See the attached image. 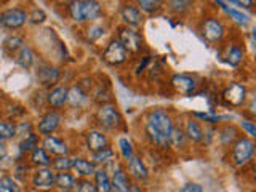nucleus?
<instances>
[{"mask_svg": "<svg viewBox=\"0 0 256 192\" xmlns=\"http://www.w3.org/2000/svg\"><path fill=\"white\" fill-rule=\"evenodd\" d=\"M173 120L164 109H152L148 114L146 124H144V133H146V138L154 146L160 149H166L170 146L168 138H170Z\"/></svg>", "mask_w": 256, "mask_h": 192, "instance_id": "obj_1", "label": "nucleus"}, {"mask_svg": "<svg viewBox=\"0 0 256 192\" xmlns=\"http://www.w3.org/2000/svg\"><path fill=\"white\" fill-rule=\"evenodd\" d=\"M254 152V141L253 138H237L232 144L230 160L236 166H244L252 160Z\"/></svg>", "mask_w": 256, "mask_h": 192, "instance_id": "obj_2", "label": "nucleus"}, {"mask_svg": "<svg viewBox=\"0 0 256 192\" xmlns=\"http://www.w3.org/2000/svg\"><path fill=\"white\" fill-rule=\"evenodd\" d=\"M222 101L230 108H240L246 101V88L238 82H230L222 92Z\"/></svg>", "mask_w": 256, "mask_h": 192, "instance_id": "obj_3", "label": "nucleus"}, {"mask_svg": "<svg viewBox=\"0 0 256 192\" xmlns=\"http://www.w3.org/2000/svg\"><path fill=\"white\" fill-rule=\"evenodd\" d=\"M30 186L36 190L54 188V172L50 166H38L30 174Z\"/></svg>", "mask_w": 256, "mask_h": 192, "instance_id": "obj_4", "label": "nucleus"}, {"mask_svg": "<svg viewBox=\"0 0 256 192\" xmlns=\"http://www.w3.org/2000/svg\"><path fill=\"white\" fill-rule=\"evenodd\" d=\"M96 120L106 130H114L120 124V114L114 104H101L96 110Z\"/></svg>", "mask_w": 256, "mask_h": 192, "instance_id": "obj_5", "label": "nucleus"}, {"mask_svg": "<svg viewBox=\"0 0 256 192\" xmlns=\"http://www.w3.org/2000/svg\"><path fill=\"white\" fill-rule=\"evenodd\" d=\"M28 21V14L21 8H10L0 14V26L5 29H20Z\"/></svg>", "mask_w": 256, "mask_h": 192, "instance_id": "obj_6", "label": "nucleus"}, {"mask_svg": "<svg viewBox=\"0 0 256 192\" xmlns=\"http://www.w3.org/2000/svg\"><path fill=\"white\" fill-rule=\"evenodd\" d=\"M118 42L125 46L126 52H132V53H140L141 48H142V38L141 36L132 28H120L118 29Z\"/></svg>", "mask_w": 256, "mask_h": 192, "instance_id": "obj_7", "label": "nucleus"}, {"mask_svg": "<svg viewBox=\"0 0 256 192\" xmlns=\"http://www.w3.org/2000/svg\"><path fill=\"white\" fill-rule=\"evenodd\" d=\"M60 125H61V114L56 109H50L40 117L37 124V133L42 136H48L58 130Z\"/></svg>", "mask_w": 256, "mask_h": 192, "instance_id": "obj_8", "label": "nucleus"}, {"mask_svg": "<svg viewBox=\"0 0 256 192\" xmlns=\"http://www.w3.org/2000/svg\"><path fill=\"white\" fill-rule=\"evenodd\" d=\"M126 56H128V52L125 50V46L120 44L117 38H114V40H110L109 45L106 46V50H104L102 60L108 64H110V66H118V64L126 61Z\"/></svg>", "mask_w": 256, "mask_h": 192, "instance_id": "obj_9", "label": "nucleus"}, {"mask_svg": "<svg viewBox=\"0 0 256 192\" xmlns=\"http://www.w3.org/2000/svg\"><path fill=\"white\" fill-rule=\"evenodd\" d=\"M36 77L44 86H54L56 84L60 82L61 72H60L58 68L52 66V64L42 62V64H38V66H37Z\"/></svg>", "mask_w": 256, "mask_h": 192, "instance_id": "obj_10", "label": "nucleus"}, {"mask_svg": "<svg viewBox=\"0 0 256 192\" xmlns=\"http://www.w3.org/2000/svg\"><path fill=\"white\" fill-rule=\"evenodd\" d=\"M202 36L206 42L216 44L224 37V26L214 18H206L202 24Z\"/></svg>", "mask_w": 256, "mask_h": 192, "instance_id": "obj_11", "label": "nucleus"}, {"mask_svg": "<svg viewBox=\"0 0 256 192\" xmlns=\"http://www.w3.org/2000/svg\"><path fill=\"white\" fill-rule=\"evenodd\" d=\"M126 173L132 180H134V182H144L149 178L146 165H144L142 160L134 154L126 160Z\"/></svg>", "mask_w": 256, "mask_h": 192, "instance_id": "obj_12", "label": "nucleus"}, {"mask_svg": "<svg viewBox=\"0 0 256 192\" xmlns=\"http://www.w3.org/2000/svg\"><path fill=\"white\" fill-rule=\"evenodd\" d=\"M130 184H132V180L125 168L122 165L114 166V172H112V178H110L112 192H126L128 188H130Z\"/></svg>", "mask_w": 256, "mask_h": 192, "instance_id": "obj_13", "label": "nucleus"}, {"mask_svg": "<svg viewBox=\"0 0 256 192\" xmlns=\"http://www.w3.org/2000/svg\"><path fill=\"white\" fill-rule=\"evenodd\" d=\"M85 144H86V149L90 152H98L104 148L109 146V141H108V136L104 134L100 130H90L86 132L85 134Z\"/></svg>", "mask_w": 256, "mask_h": 192, "instance_id": "obj_14", "label": "nucleus"}, {"mask_svg": "<svg viewBox=\"0 0 256 192\" xmlns=\"http://www.w3.org/2000/svg\"><path fill=\"white\" fill-rule=\"evenodd\" d=\"M120 16H122V20L125 22V26L126 28H138L141 21H142V14H141V10L138 6H134V5H130V4H126L124 5L122 8H120Z\"/></svg>", "mask_w": 256, "mask_h": 192, "instance_id": "obj_15", "label": "nucleus"}, {"mask_svg": "<svg viewBox=\"0 0 256 192\" xmlns=\"http://www.w3.org/2000/svg\"><path fill=\"white\" fill-rule=\"evenodd\" d=\"M44 149L50 156H54V157L68 156V152H69L68 144L64 142L62 140L56 138V136H53V134H48V136H45V138H44Z\"/></svg>", "mask_w": 256, "mask_h": 192, "instance_id": "obj_16", "label": "nucleus"}, {"mask_svg": "<svg viewBox=\"0 0 256 192\" xmlns=\"http://www.w3.org/2000/svg\"><path fill=\"white\" fill-rule=\"evenodd\" d=\"M96 168H98V166H96L92 160H88V158H84V157L72 158V168H70V170H74L78 178H92L93 173L96 172Z\"/></svg>", "mask_w": 256, "mask_h": 192, "instance_id": "obj_17", "label": "nucleus"}, {"mask_svg": "<svg viewBox=\"0 0 256 192\" xmlns=\"http://www.w3.org/2000/svg\"><path fill=\"white\" fill-rule=\"evenodd\" d=\"M68 90L66 85H54L46 94V102L54 109L62 108L68 102Z\"/></svg>", "mask_w": 256, "mask_h": 192, "instance_id": "obj_18", "label": "nucleus"}, {"mask_svg": "<svg viewBox=\"0 0 256 192\" xmlns=\"http://www.w3.org/2000/svg\"><path fill=\"white\" fill-rule=\"evenodd\" d=\"M172 85L181 94H190L196 90V80L186 74H174L172 77Z\"/></svg>", "mask_w": 256, "mask_h": 192, "instance_id": "obj_19", "label": "nucleus"}, {"mask_svg": "<svg viewBox=\"0 0 256 192\" xmlns=\"http://www.w3.org/2000/svg\"><path fill=\"white\" fill-rule=\"evenodd\" d=\"M93 184H94L96 192H112L110 176L106 170V166L96 168V172L93 173Z\"/></svg>", "mask_w": 256, "mask_h": 192, "instance_id": "obj_20", "label": "nucleus"}, {"mask_svg": "<svg viewBox=\"0 0 256 192\" xmlns=\"http://www.w3.org/2000/svg\"><path fill=\"white\" fill-rule=\"evenodd\" d=\"M77 184V176L69 172L54 173V188L58 190H74Z\"/></svg>", "mask_w": 256, "mask_h": 192, "instance_id": "obj_21", "label": "nucleus"}, {"mask_svg": "<svg viewBox=\"0 0 256 192\" xmlns=\"http://www.w3.org/2000/svg\"><path fill=\"white\" fill-rule=\"evenodd\" d=\"M88 96H86V92L84 90L82 85H72L69 90H68V102L70 104L72 108H80L84 106V104L86 102Z\"/></svg>", "mask_w": 256, "mask_h": 192, "instance_id": "obj_22", "label": "nucleus"}, {"mask_svg": "<svg viewBox=\"0 0 256 192\" xmlns=\"http://www.w3.org/2000/svg\"><path fill=\"white\" fill-rule=\"evenodd\" d=\"M50 162H52V156L48 154V152L44 149V148H38L36 146L29 152V164L32 166H50Z\"/></svg>", "mask_w": 256, "mask_h": 192, "instance_id": "obj_23", "label": "nucleus"}, {"mask_svg": "<svg viewBox=\"0 0 256 192\" xmlns=\"http://www.w3.org/2000/svg\"><path fill=\"white\" fill-rule=\"evenodd\" d=\"M182 132H184V136H186L188 140H190L192 142L204 141V130H202V126L198 125L197 120H194V118L186 120Z\"/></svg>", "mask_w": 256, "mask_h": 192, "instance_id": "obj_24", "label": "nucleus"}, {"mask_svg": "<svg viewBox=\"0 0 256 192\" xmlns=\"http://www.w3.org/2000/svg\"><path fill=\"white\" fill-rule=\"evenodd\" d=\"M90 160L96 166H106L108 164L116 162V152L108 146V148H104L98 152H92Z\"/></svg>", "mask_w": 256, "mask_h": 192, "instance_id": "obj_25", "label": "nucleus"}, {"mask_svg": "<svg viewBox=\"0 0 256 192\" xmlns=\"http://www.w3.org/2000/svg\"><path fill=\"white\" fill-rule=\"evenodd\" d=\"M14 62L22 69H29L32 64H34V53H32L29 46L22 45L14 54Z\"/></svg>", "mask_w": 256, "mask_h": 192, "instance_id": "obj_26", "label": "nucleus"}, {"mask_svg": "<svg viewBox=\"0 0 256 192\" xmlns=\"http://www.w3.org/2000/svg\"><path fill=\"white\" fill-rule=\"evenodd\" d=\"M84 21H93L101 14V6L96 0H82Z\"/></svg>", "mask_w": 256, "mask_h": 192, "instance_id": "obj_27", "label": "nucleus"}, {"mask_svg": "<svg viewBox=\"0 0 256 192\" xmlns=\"http://www.w3.org/2000/svg\"><path fill=\"white\" fill-rule=\"evenodd\" d=\"M216 4H218L224 12H226L232 20H234L237 24H240V26H246L248 22H250V18H248L246 14H244L242 12H238V10H234V8H229L228 4L224 2V0H214Z\"/></svg>", "mask_w": 256, "mask_h": 192, "instance_id": "obj_28", "label": "nucleus"}, {"mask_svg": "<svg viewBox=\"0 0 256 192\" xmlns=\"http://www.w3.org/2000/svg\"><path fill=\"white\" fill-rule=\"evenodd\" d=\"M36 146H38V136L34 132H28L26 134H22V138L18 144L20 152L21 154H26V152H30Z\"/></svg>", "mask_w": 256, "mask_h": 192, "instance_id": "obj_29", "label": "nucleus"}, {"mask_svg": "<svg viewBox=\"0 0 256 192\" xmlns=\"http://www.w3.org/2000/svg\"><path fill=\"white\" fill-rule=\"evenodd\" d=\"M16 136V124L12 120H0V141H10Z\"/></svg>", "mask_w": 256, "mask_h": 192, "instance_id": "obj_30", "label": "nucleus"}, {"mask_svg": "<svg viewBox=\"0 0 256 192\" xmlns=\"http://www.w3.org/2000/svg\"><path fill=\"white\" fill-rule=\"evenodd\" d=\"M50 168L54 173H58V172H69L70 168H72V158L69 156H58V157H54V158H52V162H50Z\"/></svg>", "mask_w": 256, "mask_h": 192, "instance_id": "obj_31", "label": "nucleus"}, {"mask_svg": "<svg viewBox=\"0 0 256 192\" xmlns=\"http://www.w3.org/2000/svg\"><path fill=\"white\" fill-rule=\"evenodd\" d=\"M242 58H244L242 50H240L237 45L228 46L226 54H224V60H226L228 64H230V66H238L240 61H242Z\"/></svg>", "mask_w": 256, "mask_h": 192, "instance_id": "obj_32", "label": "nucleus"}, {"mask_svg": "<svg viewBox=\"0 0 256 192\" xmlns=\"http://www.w3.org/2000/svg\"><path fill=\"white\" fill-rule=\"evenodd\" d=\"M218 140L222 146H229L230 142H234L237 140V132L232 126H222L218 130Z\"/></svg>", "mask_w": 256, "mask_h": 192, "instance_id": "obj_33", "label": "nucleus"}, {"mask_svg": "<svg viewBox=\"0 0 256 192\" xmlns=\"http://www.w3.org/2000/svg\"><path fill=\"white\" fill-rule=\"evenodd\" d=\"M184 140H186V136H184L182 128L180 125H173L172 132H170V138H168V144L173 148H180V146H182Z\"/></svg>", "mask_w": 256, "mask_h": 192, "instance_id": "obj_34", "label": "nucleus"}, {"mask_svg": "<svg viewBox=\"0 0 256 192\" xmlns=\"http://www.w3.org/2000/svg\"><path fill=\"white\" fill-rule=\"evenodd\" d=\"M192 6V0H170L168 2V8L173 13H186L189 8Z\"/></svg>", "mask_w": 256, "mask_h": 192, "instance_id": "obj_35", "label": "nucleus"}, {"mask_svg": "<svg viewBox=\"0 0 256 192\" xmlns=\"http://www.w3.org/2000/svg\"><path fill=\"white\" fill-rule=\"evenodd\" d=\"M69 14L76 22H84L82 14V0H72L69 4Z\"/></svg>", "mask_w": 256, "mask_h": 192, "instance_id": "obj_36", "label": "nucleus"}, {"mask_svg": "<svg viewBox=\"0 0 256 192\" xmlns=\"http://www.w3.org/2000/svg\"><path fill=\"white\" fill-rule=\"evenodd\" d=\"M22 45H24V38L20 36H10V37H6L5 42H4V46L6 48V50L13 52V53L18 52Z\"/></svg>", "mask_w": 256, "mask_h": 192, "instance_id": "obj_37", "label": "nucleus"}, {"mask_svg": "<svg viewBox=\"0 0 256 192\" xmlns=\"http://www.w3.org/2000/svg\"><path fill=\"white\" fill-rule=\"evenodd\" d=\"M118 150H120V156L124 157V160L126 162L128 158L133 156V146L128 138H120L118 140Z\"/></svg>", "mask_w": 256, "mask_h": 192, "instance_id": "obj_38", "label": "nucleus"}, {"mask_svg": "<svg viewBox=\"0 0 256 192\" xmlns=\"http://www.w3.org/2000/svg\"><path fill=\"white\" fill-rule=\"evenodd\" d=\"M2 181H4V188H5V192H22L20 182L16 181L13 176L10 174H4L2 176Z\"/></svg>", "mask_w": 256, "mask_h": 192, "instance_id": "obj_39", "label": "nucleus"}, {"mask_svg": "<svg viewBox=\"0 0 256 192\" xmlns=\"http://www.w3.org/2000/svg\"><path fill=\"white\" fill-rule=\"evenodd\" d=\"M138 5L141 6L142 12L154 13L162 6V0H138Z\"/></svg>", "mask_w": 256, "mask_h": 192, "instance_id": "obj_40", "label": "nucleus"}, {"mask_svg": "<svg viewBox=\"0 0 256 192\" xmlns=\"http://www.w3.org/2000/svg\"><path fill=\"white\" fill-rule=\"evenodd\" d=\"M76 192H96L94 184L90 178H77L76 184Z\"/></svg>", "mask_w": 256, "mask_h": 192, "instance_id": "obj_41", "label": "nucleus"}, {"mask_svg": "<svg viewBox=\"0 0 256 192\" xmlns=\"http://www.w3.org/2000/svg\"><path fill=\"white\" fill-rule=\"evenodd\" d=\"M45 20H46L45 12L44 10H38V8H34V10H32V13L28 14V21L30 24H42Z\"/></svg>", "mask_w": 256, "mask_h": 192, "instance_id": "obj_42", "label": "nucleus"}, {"mask_svg": "<svg viewBox=\"0 0 256 192\" xmlns=\"http://www.w3.org/2000/svg\"><path fill=\"white\" fill-rule=\"evenodd\" d=\"M102 34H104V28L100 26V24H93V26H90L86 30V37L88 40H92V42L93 40H98Z\"/></svg>", "mask_w": 256, "mask_h": 192, "instance_id": "obj_43", "label": "nucleus"}, {"mask_svg": "<svg viewBox=\"0 0 256 192\" xmlns=\"http://www.w3.org/2000/svg\"><path fill=\"white\" fill-rule=\"evenodd\" d=\"M24 172H29V168H28V165L26 164H18L14 166V170H13V178L16 180V181H24L28 178V174H24Z\"/></svg>", "mask_w": 256, "mask_h": 192, "instance_id": "obj_44", "label": "nucleus"}, {"mask_svg": "<svg viewBox=\"0 0 256 192\" xmlns=\"http://www.w3.org/2000/svg\"><path fill=\"white\" fill-rule=\"evenodd\" d=\"M240 128L248 134V138H254L256 136V126L252 120H242V122H240Z\"/></svg>", "mask_w": 256, "mask_h": 192, "instance_id": "obj_45", "label": "nucleus"}, {"mask_svg": "<svg viewBox=\"0 0 256 192\" xmlns=\"http://www.w3.org/2000/svg\"><path fill=\"white\" fill-rule=\"evenodd\" d=\"M194 117H197L200 120H205L206 124H218L222 118L221 116H212V114H205V112H194Z\"/></svg>", "mask_w": 256, "mask_h": 192, "instance_id": "obj_46", "label": "nucleus"}, {"mask_svg": "<svg viewBox=\"0 0 256 192\" xmlns=\"http://www.w3.org/2000/svg\"><path fill=\"white\" fill-rule=\"evenodd\" d=\"M178 192H205V190H204V188L200 186L198 182H192L190 181V182L184 184V186H181Z\"/></svg>", "mask_w": 256, "mask_h": 192, "instance_id": "obj_47", "label": "nucleus"}, {"mask_svg": "<svg viewBox=\"0 0 256 192\" xmlns=\"http://www.w3.org/2000/svg\"><path fill=\"white\" fill-rule=\"evenodd\" d=\"M149 61H150V56H144V58H142V62H140L138 66H136V69H134V76H140L141 72L144 70V68H146L148 64H149Z\"/></svg>", "mask_w": 256, "mask_h": 192, "instance_id": "obj_48", "label": "nucleus"}, {"mask_svg": "<svg viewBox=\"0 0 256 192\" xmlns=\"http://www.w3.org/2000/svg\"><path fill=\"white\" fill-rule=\"evenodd\" d=\"M228 2L238 5V6H244V8H252L253 6V0H228Z\"/></svg>", "mask_w": 256, "mask_h": 192, "instance_id": "obj_49", "label": "nucleus"}, {"mask_svg": "<svg viewBox=\"0 0 256 192\" xmlns=\"http://www.w3.org/2000/svg\"><path fill=\"white\" fill-rule=\"evenodd\" d=\"M126 192H146L142 188H141V184L140 182H132L130 184V188H128Z\"/></svg>", "mask_w": 256, "mask_h": 192, "instance_id": "obj_50", "label": "nucleus"}, {"mask_svg": "<svg viewBox=\"0 0 256 192\" xmlns=\"http://www.w3.org/2000/svg\"><path fill=\"white\" fill-rule=\"evenodd\" d=\"M6 157V148H5V142L0 141V158H5Z\"/></svg>", "mask_w": 256, "mask_h": 192, "instance_id": "obj_51", "label": "nucleus"}, {"mask_svg": "<svg viewBox=\"0 0 256 192\" xmlns=\"http://www.w3.org/2000/svg\"><path fill=\"white\" fill-rule=\"evenodd\" d=\"M0 192H5V188H4V181H2V176H0Z\"/></svg>", "mask_w": 256, "mask_h": 192, "instance_id": "obj_52", "label": "nucleus"}, {"mask_svg": "<svg viewBox=\"0 0 256 192\" xmlns=\"http://www.w3.org/2000/svg\"><path fill=\"white\" fill-rule=\"evenodd\" d=\"M58 2H60V4H70L72 0H58Z\"/></svg>", "mask_w": 256, "mask_h": 192, "instance_id": "obj_53", "label": "nucleus"}, {"mask_svg": "<svg viewBox=\"0 0 256 192\" xmlns=\"http://www.w3.org/2000/svg\"><path fill=\"white\" fill-rule=\"evenodd\" d=\"M36 192H53V189H44V190H36Z\"/></svg>", "mask_w": 256, "mask_h": 192, "instance_id": "obj_54", "label": "nucleus"}, {"mask_svg": "<svg viewBox=\"0 0 256 192\" xmlns=\"http://www.w3.org/2000/svg\"><path fill=\"white\" fill-rule=\"evenodd\" d=\"M58 192H76V190H58Z\"/></svg>", "mask_w": 256, "mask_h": 192, "instance_id": "obj_55", "label": "nucleus"}, {"mask_svg": "<svg viewBox=\"0 0 256 192\" xmlns=\"http://www.w3.org/2000/svg\"><path fill=\"white\" fill-rule=\"evenodd\" d=\"M0 120H2V110H0Z\"/></svg>", "mask_w": 256, "mask_h": 192, "instance_id": "obj_56", "label": "nucleus"}]
</instances>
